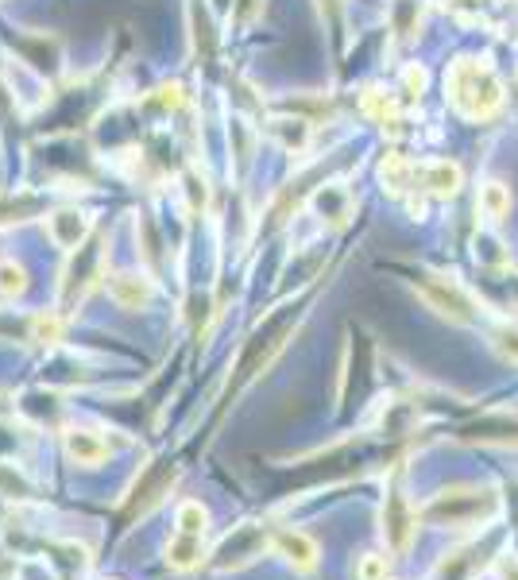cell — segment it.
<instances>
[{
	"instance_id": "cell-6",
	"label": "cell",
	"mask_w": 518,
	"mask_h": 580,
	"mask_svg": "<svg viewBox=\"0 0 518 580\" xmlns=\"http://www.w3.org/2000/svg\"><path fill=\"white\" fill-rule=\"evenodd\" d=\"M62 453H66V461L70 464L97 468L101 461H109V441H105L101 434H93V430H78V426H70V430L62 434Z\"/></svg>"
},
{
	"instance_id": "cell-17",
	"label": "cell",
	"mask_w": 518,
	"mask_h": 580,
	"mask_svg": "<svg viewBox=\"0 0 518 580\" xmlns=\"http://www.w3.org/2000/svg\"><path fill=\"white\" fill-rule=\"evenodd\" d=\"M31 341L35 345H55V341H62V321L55 314H35L31 318Z\"/></svg>"
},
{
	"instance_id": "cell-7",
	"label": "cell",
	"mask_w": 518,
	"mask_h": 580,
	"mask_svg": "<svg viewBox=\"0 0 518 580\" xmlns=\"http://www.w3.org/2000/svg\"><path fill=\"white\" fill-rule=\"evenodd\" d=\"M422 190L430 194V198H441V202H449V198H457L464 186V171L461 163H453V159H430V163H422Z\"/></svg>"
},
{
	"instance_id": "cell-13",
	"label": "cell",
	"mask_w": 518,
	"mask_h": 580,
	"mask_svg": "<svg viewBox=\"0 0 518 580\" xmlns=\"http://www.w3.org/2000/svg\"><path fill=\"white\" fill-rule=\"evenodd\" d=\"M480 213L488 217L491 225H499V221H507L511 217V209H515V194H511V186L503 182V178H488L484 186H480Z\"/></svg>"
},
{
	"instance_id": "cell-1",
	"label": "cell",
	"mask_w": 518,
	"mask_h": 580,
	"mask_svg": "<svg viewBox=\"0 0 518 580\" xmlns=\"http://www.w3.org/2000/svg\"><path fill=\"white\" fill-rule=\"evenodd\" d=\"M445 101L457 116L484 124L491 116H499L503 101H507V89H503L488 58L464 55L449 62V70H445Z\"/></svg>"
},
{
	"instance_id": "cell-20",
	"label": "cell",
	"mask_w": 518,
	"mask_h": 580,
	"mask_svg": "<svg viewBox=\"0 0 518 580\" xmlns=\"http://www.w3.org/2000/svg\"><path fill=\"white\" fill-rule=\"evenodd\" d=\"M403 82H406V89L414 93V97H422L426 93V86H430V74H426V66H406V74H403Z\"/></svg>"
},
{
	"instance_id": "cell-4",
	"label": "cell",
	"mask_w": 518,
	"mask_h": 580,
	"mask_svg": "<svg viewBox=\"0 0 518 580\" xmlns=\"http://www.w3.org/2000/svg\"><path fill=\"white\" fill-rule=\"evenodd\" d=\"M379 522H383L387 550L395 553V557H403V553L414 546V534H418V507H410V499H406L399 488H391L387 499H383Z\"/></svg>"
},
{
	"instance_id": "cell-19",
	"label": "cell",
	"mask_w": 518,
	"mask_h": 580,
	"mask_svg": "<svg viewBox=\"0 0 518 580\" xmlns=\"http://www.w3.org/2000/svg\"><path fill=\"white\" fill-rule=\"evenodd\" d=\"M356 577L360 580H387V557H379V553H364V557L356 561Z\"/></svg>"
},
{
	"instance_id": "cell-14",
	"label": "cell",
	"mask_w": 518,
	"mask_h": 580,
	"mask_svg": "<svg viewBox=\"0 0 518 580\" xmlns=\"http://www.w3.org/2000/svg\"><path fill=\"white\" fill-rule=\"evenodd\" d=\"M491 348H495V356H499L503 364L518 368V325L515 321H499V325L491 329Z\"/></svg>"
},
{
	"instance_id": "cell-21",
	"label": "cell",
	"mask_w": 518,
	"mask_h": 580,
	"mask_svg": "<svg viewBox=\"0 0 518 580\" xmlns=\"http://www.w3.org/2000/svg\"><path fill=\"white\" fill-rule=\"evenodd\" d=\"M495 573H499V580H518V557L503 553V557L495 561Z\"/></svg>"
},
{
	"instance_id": "cell-18",
	"label": "cell",
	"mask_w": 518,
	"mask_h": 580,
	"mask_svg": "<svg viewBox=\"0 0 518 580\" xmlns=\"http://www.w3.org/2000/svg\"><path fill=\"white\" fill-rule=\"evenodd\" d=\"M345 205H348V194L345 190H337V186L321 190V194L314 198L317 213H329V217H337V221H345Z\"/></svg>"
},
{
	"instance_id": "cell-3",
	"label": "cell",
	"mask_w": 518,
	"mask_h": 580,
	"mask_svg": "<svg viewBox=\"0 0 518 580\" xmlns=\"http://www.w3.org/2000/svg\"><path fill=\"white\" fill-rule=\"evenodd\" d=\"M414 294L430 306L437 318L453 321V325H472V321L480 318L476 298H472V294H468L457 279H445V275H433V271H426V275H418Z\"/></svg>"
},
{
	"instance_id": "cell-16",
	"label": "cell",
	"mask_w": 518,
	"mask_h": 580,
	"mask_svg": "<svg viewBox=\"0 0 518 580\" xmlns=\"http://www.w3.org/2000/svg\"><path fill=\"white\" fill-rule=\"evenodd\" d=\"M364 113L379 120V124H399V116H395V97L391 93H383V89H368L364 93Z\"/></svg>"
},
{
	"instance_id": "cell-15",
	"label": "cell",
	"mask_w": 518,
	"mask_h": 580,
	"mask_svg": "<svg viewBox=\"0 0 518 580\" xmlns=\"http://www.w3.org/2000/svg\"><path fill=\"white\" fill-rule=\"evenodd\" d=\"M28 290V271L16 260H0V302H16Z\"/></svg>"
},
{
	"instance_id": "cell-5",
	"label": "cell",
	"mask_w": 518,
	"mask_h": 580,
	"mask_svg": "<svg viewBox=\"0 0 518 580\" xmlns=\"http://www.w3.org/2000/svg\"><path fill=\"white\" fill-rule=\"evenodd\" d=\"M271 542H267V534L259 530V526H240L236 534H229L225 538V546H221V561H217V569H240V565H248V561H256L259 553L267 550Z\"/></svg>"
},
{
	"instance_id": "cell-11",
	"label": "cell",
	"mask_w": 518,
	"mask_h": 580,
	"mask_svg": "<svg viewBox=\"0 0 518 580\" xmlns=\"http://www.w3.org/2000/svg\"><path fill=\"white\" fill-rule=\"evenodd\" d=\"M205 557V534L198 530H174V538L167 542V565L174 573H190L194 565H202Z\"/></svg>"
},
{
	"instance_id": "cell-12",
	"label": "cell",
	"mask_w": 518,
	"mask_h": 580,
	"mask_svg": "<svg viewBox=\"0 0 518 580\" xmlns=\"http://www.w3.org/2000/svg\"><path fill=\"white\" fill-rule=\"evenodd\" d=\"M51 236H55L58 248L74 252V248H82V244H86L89 217L86 213H78V209H58L55 217H51Z\"/></svg>"
},
{
	"instance_id": "cell-9",
	"label": "cell",
	"mask_w": 518,
	"mask_h": 580,
	"mask_svg": "<svg viewBox=\"0 0 518 580\" xmlns=\"http://www.w3.org/2000/svg\"><path fill=\"white\" fill-rule=\"evenodd\" d=\"M418 178H422V171H418L406 155H399V151H387V155H383V163H379V182H383L387 194L403 198L410 190H418Z\"/></svg>"
},
{
	"instance_id": "cell-8",
	"label": "cell",
	"mask_w": 518,
	"mask_h": 580,
	"mask_svg": "<svg viewBox=\"0 0 518 580\" xmlns=\"http://www.w3.org/2000/svg\"><path fill=\"white\" fill-rule=\"evenodd\" d=\"M109 298H113L120 310H144L147 302L155 298V287H151V279L147 275H136V271H116L109 275Z\"/></svg>"
},
{
	"instance_id": "cell-2",
	"label": "cell",
	"mask_w": 518,
	"mask_h": 580,
	"mask_svg": "<svg viewBox=\"0 0 518 580\" xmlns=\"http://www.w3.org/2000/svg\"><path fill=\"white\" fill-rule=\"evenodd\" d=\"M499 515V495L488 484H453L418 507V522L437 530H476Z\"/></svg>"
},
{
	"instance_id": "cell-10",
	"label": "cell",
	"mask_w": 518,
	"mask_h": 580,
	"mask_svg": "<svg viewBox=\"0 0 518 580\" xmlns=\"http://www.w3.org/2000/svg\"><path fill=\"white\" fill-rule=\"evenodd\" d=\"M271 546L283 553L298 573H310L317 565V557H321V553H317V542L310 534H302V530H279V534L271 538Z\"/></svg>"
}]
</instances>
